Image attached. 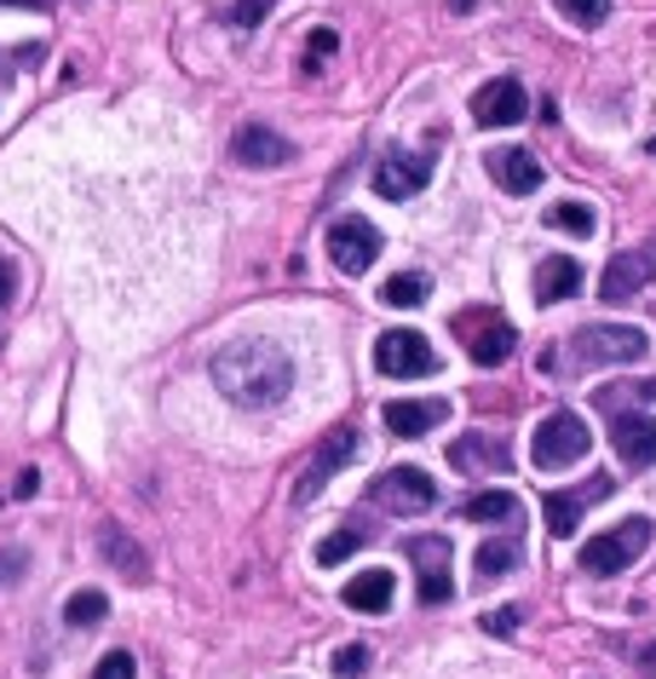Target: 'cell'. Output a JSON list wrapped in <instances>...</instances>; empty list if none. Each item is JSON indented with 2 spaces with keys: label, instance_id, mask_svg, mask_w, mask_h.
Masks as SVG:
<instances>
[{
  "label": "cell",
  "instance_id": "cell-3",
  "mask_svg": "<svg viewBox=\"0 0 656 679\" xmlns=\"http://www.w3.org/2000/svg\"><path fill=\"white\" fill-rule=\"evenodd\" d=\"M374 368L392 381H421V375H438V352L421 328H386L374 340Z\"/></svg>",
  "mask_w": 656,
  "mask_h": 679
},
{
  "label": "cell",
  "instance_id": "cell-6",
  "mask_svg": "<svg viewBox=\"0 0 656 679\" xmlns=\"http://www.w3.org/2000/svg\"><path fill=\"white\" fill-rule=\"evenodd\" d=\"M358 461V426H334V432H323V444H317V455H311L305 466H300V479H294V501L305 506V501H317L323 490H329V479L340 466H352Z\"/></svg>",
  "mask_w": 656,
  "mask_h": 679
},
{
  "label": "cell",
  "instance_id": "cell-35",
  "mask_svg": "<svg viewBox=\"0 0 656 679\" xmlns=\"http://www.w3.org/2000/svg\"><path fill=\"white\" fill-rule=\"evenodd\" d=\"M23 564H29V553H23V548H7V553H0V588H12L18 575H23Z\"/></svg>",
  "mask_w": 656,
  "mask_h": 679
},
{
  "label": "cell",
  "instance_id": "cell-16",
  "mask_svg": "<svg viewBox=\"0 0 656 679\" xmlns=\"http://www.w3.org/2000/svg\"><path fill=\"white\" fill-rule=\"evenodd\" d=\"M231 156L242 167H288L294 161V145L283 139L276 127L265 121H248V127H236V139H231Z\"/></svg>",
  "mask_w": 656,
  "mask_h": 679
},
{
  "label": "cell",
  "instance_id": "cell-25",
  "mask_svg": "<svg viewBox=\"0 0 656 679\" xmlns=\"http://www.w3.org/2000/svg\"><path fill=\"white\" fill-rule=\"evenodd\" d=\"M518 559H525V548H518L512 535L483 541V548H478V575H483V582H496V575H512V570H518Z\"/></svg>",
  "mask_w": 656,
  "mask_h": 679
},
{
  "label": "cell",
  "instance_id": "cell-12",
  "mask_svg": "<svg viewBox=\"0 0 656 679\" xmlns=\"http://www.w3.org/2000/svg\"><path fill=\"white\" fill-rule=\"evenodd\" d=\"M432 156H380L374 167V196H386V201H409V196H421L432 185Z\"/></svg>",
  "mask_w": 656,
  "mask_h": 679
},
{
  "label": "cell",
  "instance_id": "cell-31",
  "mask_svg": "<svg viewBox=\"0 0 656 679\" xmlns=\"http://www.w3.org/2000/svg\"><path fill=\"white\" fill-rule=\"evenodd\" d=\"M369 662H374L369 644H340V651H334V673H340V679H363Z\"/></svg>",
  "mask_w": 656,
  "mask_h": 679
},
{
  "label": "cell",
  "instance_id": "cell-36",
  "mask_svg": "<svg viewBox=\"0 0 656 679\" xmlns=\"http://www.w3.org/2000/svg\"><path fill=\"white\" fill-rule=\"evenodd\" d=\"M518 617H525L518 604H501V610H490V617H483V628H490V633H512V628H518Z\"/></svg>",
  "mask_w": 656,
  "mask_h": 679
},
{
  "label": "cell",
  "instance_id": "cell-9",
  "mask_svg": "<svg viewBox=\"0 0 656 679\" xmlns=\"http://www.w3.org/2000/svg\"><path fill=\"white\" fill-rule=\"evenodd\" d=\"M403 553L421 564V604L456 599V582H449V535H409Z\"/></svg>",
  "mask_w": 656,
  "mask_h": 679
},
{
  "label": "cell",
  "instance_id": "cell-8",
  "mask_svg": "<svg viewBox=\"0 0 656 679\" xmlns=\"http://www.w3.org/2000/svg\"><path fill=\"white\" fill-rule=\"evenodd\" d=\"M329 259L345 270V277H363V270L380 259V230L358 214H345L329 225Z\"/></svg>",
  "mask_w": 656,
  "mask_h": 679
},
{
  "label": "cell",
  "instance_id": "cell-23",
  "mask_svg": "<svg viewBox=\"0 0 656 679\" xmlns=\"http://www.w3.org/2000/svg\"><path fill=\"white\" fill-rule=\"evenodd\" d=\"M461 513L472 519V524H518L525 519V501H518L512 490H483V495H472Z\"/></svg>",
  "mask_w": 656,
  "mask_h": 679
},
{
  "label": "cell",
  "instance_id": "cell-28",
  "mask_svg": "<svg viewBox=\"0 0 656 679\" xmlns=\"http://www.w3.org/2000/svg\"><path fill=\"white\" fill-rule=\"evenodd\" d=\"M547 225L552 230H570V236H594V208L587 201H559V208H547Z\"/></svg>",
  "mask_w": 656,
  "mask_h": 679
},
{
  "label": "cell",
  "instance_id": "cell-41",
  "mask_svg": "<svg viewBox=\"0 0 656 679\" xmlns=\"http://www.w3.org/2000/svg\"><path fill=\"white\" fill-rule=\"evenodd\" d=\"M449 7H456V12H472V7H478V0H449Z\"/></svg>",
  "mask_w": 656,
  "mask_h": 679
},
{
  "label": "cell",
  "instance_id": "cell-7",
  "mask_svg": "<svg viewBox=\"0 0 656 679\" xmlns=\"http://www.w3.org/2000/svg\"><path fill=\"white\" fill-rule=\"evenodd\" d=\"M374 501L386 506V513H427V506H438V484L427 479L421 466H386L374 479Z\"/></svg>",
  "mask_w": 656,
  "mask_h": 679
},
{
  "label": "cell",
  "instance_id": "cell-30",
  "mask_svg": "<svg viewBox=\"0 0 656 679\" xmlns=\"http://www.w3.org/2000/svg\"><path fill=\"white\" fill-rule=\"evenodd\" d=\"M570 23H581V29H599L605 18H610V0H552Z\"/></svg>",
  "mask_w": 656,
  "mask_h": 679
},
{
  "label": "cell",
  "instance_id": "cell-38",
  "mask_svg": "<svg viewBox=\"0 0 656 679\" xmlns=\"http://www.w3.org/2000/svg\"><path fill=\"white\" fill-rule=\"evenodd\" d=\"M12 288H18V270H12V259H0V305L12 299Z\"/></svg>",
  "mask_w": 656,
  "mask_h": 679
},
{
  "label": "cell",
  "instance_id": "cell-33",
  "mask_svg": "<svg viewBox=\"0 0 656 679\" xmlns=\"http://www.w3.org/2000/svg\"><path fill=\"white\" fill-rule=\"evenodd\" d=\"M87 679H138V662H133V651H110V657H98V668Z\"/></svg>",
  "mask_w": 656,
  "mask_h": 679
},
{
  "label": "cell",
  "instance_id": "cell-39",
  "mask_svg": "<svg viewBox=\"0 0 656 679\" xmlns=\"http://www.w3.org/2000/svg\"><path fill=\"white\" fill-rule=\"evenodd\" d=\"M639 668H645V679H656V644H645V651H639Z\"/></svg>",
  "mask_w": 656,
  "mask_h": 679
},
{
  "label": "cell",
  "instance_id": "cell-13",
  "mask_svg": "<svg viewBox=\"0 0 656 679\" xmlns=\"http://www.w3.org/2000/svg\"><path fill=\"white\" fill-rule=\"evenodd\" d=\"M650 277H656V259H650L645 248H628V254H616V259L605 265V277H599V299L628 305V299H639V294L650 288Z\"/></svg>",
  "mask_w": 656,
  "mask_h": 679
},
{
  "label": "cell",
  "instance_id": "cell-27",
  "mask_svg": "<svg viewBox=\"0 0 656 679\" xmlns=\"http://www.w3.org/2000/svg\"><path fill=\"white\" fill-rule=\"evenodd\" d=\"M594 403L605 415H621V403H656V381H628V386H599Z\"/></svg>",
  "mask_w": 656,
  "mask_h": 679
},
{
  "label": "cell",
  "instance_id": "cell-40",
  "mask_svg": "<svg viewBox=\"0 0 656 679\" xmlns=\"http://www.w3.org/2000/svg\"><path fill=\"white\" fill-rule=\"evenodd\" d=\"M0 7H52V0H0Z\"/></svg>",
  "mask_w": 656,
  "mask_h": 679
},
{
  "label": "cell",
  "instance_id": "cell-19",
  "mask_svg": "<svg viewBox=\"0 0 656 679\" xmlns=\"http://www.w3.org/2000/svg\"><path fill=\"white\" fill-rule=\"evenodd\" d=\"M449 415V403L443 397H398V403H386V410H380V421H386V432H398V437H427L438 421Z\"/></svg>",
  "mask_w": 656,
  "mask_h": 679
},
{
  "label": "cell",
  "instance_id": "cell-29",
  "mask_svg": "<svg viewBox=\"0 0 656 679\" xmlns=\"http://www.w3.org/2000/svg\"><path fill=\"white\" fill-rule=\"evenodd\" d=\"M363 541H369V530H358V524L334 530V535L323 541V548H317V564H345V559H352V553L363 548Z\"/></svg>",
  "mask_w": 656,
  "mask_h": 679
},
{
  "label": "cell",
  "instance_id": "cell-26",
  "mask_svg": "<svg viewBox=\"0 0 656 679\" xmlns=\"http://www.w3.org/2000/svg\"><path fill=\"white\" fill-rule=\"evenodd\" d=\"M104 617H110V599H104L98 588L69 593V604H63V622H69V628H98Z\"/></svg>",
  "mask_w": 656,
  "mask_h": 679
},
{
  "label": "cell",
  "instance_id": "cell-37",
  "mask_svg": "<svg viewBox=\"0 0 656 679\" xmlns=\"http://www.w3.org/2000/svg\"><path fill=\"white\" fill-rule=\"evenodd\" d=\"M35 490H41V472H35V466H29V472H18V484H12V495H18V501H29Z\"/></svg>",
  "mask_w": 656,
  "mask_h": 679
},
{
  "label": "cell",
  "instance_id": "cell-22",
  "mask_svg": "<svg viewBox=\"0 0 656 679\" xmlns=\"http://www.w3.org/2000/svg\"><path fill=\"white\" fill-rule=\"evenodd\" d=\"M570 294H581V265H576L570 254L541 259V265H536V299H541V305H559V299H570Z\"/></svg>",
  "mask_w": 656,
  "mask_h": 679
},
{
  "label": "cell",
  "instance_id": "cell-20",
  "mask_svg": "<svg viewBox=\"0 0 656 679\" xmlns=\"http://www.w3.org/2000/svg\"><path fill=\"white\" fill-rule=\"evenodd\" d=\"M98 553L110 559L127 582H150V559H145V548H138L121 524H98Z\"/></svg>",
  "mask_w": 656,
  "mask_h": 679
},
{
  "label": "cell",
  "instance_id": "cell-4",
  "mask_svg": "<svg viewBox=\"0 0 656 679\" xmlns=\"http://www.w3.org/2000/svg\"><path fill=\"white\" fill-rule=\"evenodd\" d=\"M645 548H650V519H621L616 530L594 535L581 548V570L587 575H616V570H628Z\"/></svg>",
  "mask_w": 656,
  "mask_h": 679
},
{
  "label": "cell",
  "instance_id": "cell-18",
  "mask_svg": "<svg viewBox=\"0 0 656 679\" xmlns=\"http://www.w3.org/2000/svg\"><path fill=\"white\" fill-rule=\"evenodd\" d=\"M490 179L507 196H530V190H541V161L518 145H501V150H490Z\"/></svg>",
  "mask_w": 656,
  "mask_h": 679
},
{
  "label": "cell",
  "instance_id": "cell-1",
  "mask_svg": "<svg viewBox=\"0 0 656 679\" xmlns=\"http://www.w3.org/2000/svg\"><path fill=\"white\" fill-rule=\"evenodd\" d=\"M207 375H214L219 397H231L236 410H271L294 386V357L276 340H231V346L214 352Z\"/></svg>",
  "mask_w": 656,
  "mask_h": 679
},
{
  "label": "cell",
  "instance_id": "cell-32",
  "mask_svg": "<svg viewBox=\"0 0 656 679\" xmlns=\"http://www.w3.org/2000/svg\"><path fill=\"white\" fill-rule=\"evenodd\" d=\"M334 47H340L334 29H311V41H305V70H323V63L334 58Z\"/></svg>",
  "mask_w": 656,
  "mask_h": 679
},
{
  "label": "cell",
  "instance_id": "cell-10",
  "mask_svg": "<svg viewBox=\"0 0 656 679\" xmlns=\"http://www.w3.org/2000/svg\"><path fill=\"white\" fill-rule=\"evenodd\" d=\"M616 490V479H587V484H576V490H552L547 501H541V513H547V530L559 535V541H570L576 535V524H581V513L594 501H605Z\"/></svg>",
  "mask_w": 656,
  "mask_h": 679
},
{
  "label": "cell",
  "instance_id": "cell-14",
  "mask_svg": "<svg viewBox=\"0 0 656 679\" xmlns=\"http://www.w3.org/2000/svg\"><path fill=\"white\" fill-rule=\"evenodd\" d=\"M610 444H616L621 466H634V472L656 466V421H650L645 410H621V415H610Z\"/></svg>",
  "mask_w": 656,
  "mask_h": 679
},
{
  "label": "cell",
  "instance_id": "cell-15",
  "mask_svg": "<svg viewBox=\"0 0 656 679\" xmlns=\"http://www.w3.org/2000/svg\"><path fill=\"white\" fill-rule=\"evenodd\" d=\"M449 466L467 472V479H478V472H490V479H496V472L512 466V450L501 444L496 432H461L456 444H449Z\"/></svg>",
  "mask_w": 656,
  "mask_h": 679
},
{
  "label": "cell",
  "instance_id": "cell-42",
  "mask_svg": "<svg viewBox=\"0 0 656 679\" xmlns=\"http://www.w3.org/2000/svg\"><path fill=\"white\" fill-rule=\"evenodd\" d=\"M650 156H656V139H650Z\"/></svg>",
  "mask_w": 656,
  "mask_h": 679
},
{
  "label": "cell",
  "instance_id": "cell-17",
  "mask_svg": "<svg viewBox=\"0 0 656 679\" xmlns=\"http://www.w3.org/2000/svg\"><path fill=\"white\" fill-rule=\"evenodd\" d=\"M461 328H467V357L478 368H501L512 357V346H518L512 323H501V317H467Z\"/></svg>",
  "mask_w": 656,
  "mask_h": 679
},
{
  "label": "cell",
  "instance_id": "cell-11",
  "mask_svg": "<svg viewBox=\"0 0 656 679\" xmlns=\"http://www.w3.org/2000/svg\"><path fill=\"white\" fill-rule=\"evenodd\" d=\"M525 116H530V92L518 87L512 76H501V81L472 92V121L478 127H518Z\"/></svg>",
  "mask_w": 656,
  "mask_h": 679
},
{
  "label": "cell",
  "instance_id": "cell-2",
  "mask_svg": "<svg viewBox=\"0 0 656 679\" xmlns=\"http://www.w3.org/2000/svg\"><path fill=\"white\" fill-rule=\"evenodd\" d=\"M587 444H594L587 421H581V415H570V410H552V415L536 426L530 455H536V466H541V472H565V466H576V461L587 455Z\"/></svg>",
  "mask_w": 656,
  "mask_h": 679
},
{
  "label": "cell",
  "instance_id": "cell-5",
  "mask_svg": "<svg viewBox=\"0 0 656 679\" xmlns=\"http://www.w3.org/2000/svg\"><path fill=\"white\" fill-rule=\"evenodd\" d=\"M570 352H576V363H639L645 352H650V340H645V328H634V323H594V328H581L576 340H570Z\"/></svg>",
  "mask_w": 656,
  "mask_h": 679
},
{
  "label": "cell",
  "instance_id": "cell-24",
  "mask_svg": "<svg viewBox=\"0 0 656 679\" xmlns=\"http://www.w3.org/2000/svg\"><path fill=\"white\" fill-rule=\"evenodd\" d=\"M427 294H432L427 270H398V277L380 283V299H386L392 312H414V305H427Z\"/></svg>",
  "mask_w": 656,
  "mask_h": 679
},
{
  "label": "cell",
  "instance_id": "cell-21",
  "mask_svg": "<svg viewBox=\"0 0 656 679\" xmlns=\"http://www.w3.org/2000/svg\"><path fill=\"white\" fill-rule=\"evenodd\" d=\"M392 593H398V575L392 570H358L352 582L340 588V599L352 604V610H363V617H380V610L392 604Z\"/></svg>",
  "mask_w": 656,
  "mask_h": 679
},
{
  "label": "cell",
  "instance_id": "cell-34",
  "mask_svg": "<svg viewBox=\"0 0 656 679\" xmlns=\"http://www.w3.org/2000/svg\"><path fill=\"white\" fill-rule=\"evenodd\" d=\"M271 7H276V0H236V7H231V18H236V29H260Z\"/></svg>",
  "mask_w": 656,
  "mask_h": 679
}]
</instances>
